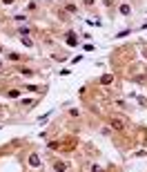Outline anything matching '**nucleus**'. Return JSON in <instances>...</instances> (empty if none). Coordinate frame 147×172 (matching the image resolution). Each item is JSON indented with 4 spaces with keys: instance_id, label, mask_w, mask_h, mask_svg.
I'll use <instances>...</instances> for the list:
<instances>
[{
    "instance_id": "1",
    "label": "nucleus",
    "mask_w": 147,
    "mask_h": 172,
    "mask_svg": "<svg viewBox=\"0 0 147 172\" xmlns=\"http://www.w3.org/2000/svg\"><path fill=\"white\" fill-rule=\"evenodd\" d=\"M29 166H33V168H36V166H40V159L36 157V154H31V157H29Z\"/></svg>"
},
{
    "instance_id": "2",
    "label": "nucleus",
    "mask_w": 147,
    "mask_h": 172,
    "mask_svg": "<svg viewBox=\"0 0 147 172\" xmlns=\"http://www.w3.org/2000/svg\"><path fill=\"white\" fill-rule=\"evenodd\" d=\"M111 125H114L116 130H123V121L121 119H111Z\"/></svg>"
},
{
    "instance_id": "3",
    "label": "nucleus",
    "mask_w": 147,
    "mask_h": 172,
    "mask_svg": "<svg viewBox=\"0 0 147 172\" xmlns=\"http://www.w3.org/2000/svg\"><path fill=\"white\" fill-rule=\"evenodd\" d=\"M100 83H102V85H109V83H111V76H102Z\"/></svg>"
}]
</instances>
